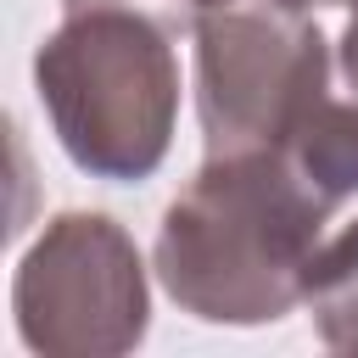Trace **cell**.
Listing matches in <instances>:
<instances>
[{
    "label": "cell",
    "instance_id": "5",
    "mask_svg": "<svg viewBox=\"0 0 358 358\" xmlns=\"http://www.w3.org/2000/svg\"><path fill=\"white\" fill-rule=\"evenodd\" d=\"M313 313H319V330L330 347H352L358 352V213L341 218L313 268H308V296H302Z\"/></svg>",
    "mask_w": 358,
    "mask_h": 358
},
{
    "label": "cell",
    "instance_id": "6",
    "mask_svg": "<svg viewBox=\"0 0 358 358\" xmlns=\"http://www.w3.org/2000/svg\"><path fill=\"white\" fill-rule=\"evenodd\" d=\"M302 11H341V39H336V78L347 95H358V0H291Z\"/></svg>",
    "mask_w": 358,
    "mask_h": 358
},
{
    "label": "cell",
    "instance_id": "4",
    "mask_svg": "<svg viewBox=\"0 0 358 358\" xmlns=\"http://www.w3.org/2000/svg\"><path fill=\"white\" fill-rule=\"evenodd\" d=\"M17 324L39 352H123L145 330L129 235L101 213H62L17 268Z\"/></svg>",
    "mask_w": 358,
    "mask_h": 358
},
{
    "label": "cell",
    "instance_id": "2",
    "mask_svg": "<svg viewBox=\"0 0 358 358\" xmlns=\"http://www.w3.org/2000/svg\"><path fill=\"white\" fill-rule=\"evenodd\" d=\"M173 28L140 6H67L34 56V84L62 151L95 179H145L179 117Z\"/></svg>",
    "mask_w": 358,
    "mask_h": 358
},
{
    "label": "cell",
    "instance_id": "1",
    "mask_svg": "<svg viewBox=\"0 0 358 358\" xmlns=\"http://www.w3.org/2000/svg\"><path fill=\"white\" fill-rule=\"evenodd\" d=\"M347 207L280 145L207 157L157 235L168 296L213 324H263L308 296V268Z\"/></svg>",
    "mask_w": 358,
    "mask_h": 358
},
{
    "label": "cell",
    "instance_id": "3",
    "mask_svg": "<svg viewBox=\"0 0 358 358\" xmlns=\"http://www.w3.org/2000/svg\"><path fill=\"white\" fill-rule=\"evenodd\" d=\"M196 106L207 157L280 145L336 90V45L291 0H235L196 28Z\"/></svg>",
    "mask_w": 358,
    "mask_h": 358
},
{
    "label": "cell",
    "instance_id": "7",
    "mask_svg": "<svg viewBox=\"0 0 358 358\" xmlns=\"http://www.w3.org/2000/svg\"><path fill=\"white\" fill-rule=\"evenodd\" d=\"M67 6H101V0H62V11H67ZM117 6H140V11H151L157 22H168L173 34H190L207 11L235 6V0H117Z\"/></svg>",
    "mask_w": 358,
    "mask_h": 358
}]
</instances>
